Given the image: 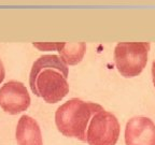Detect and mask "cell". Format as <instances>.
Masks as SVG:
<instances>
[{
	"label": "cell",
	"instance_id": "6da1fadb",
	"mask_svg": "<svg viewBox=\"0 0 155 145\" xmlns=\"http://www.w3.org/2000/svg\"><path fill=\"white\" fill-rule=\"evenodd\" d=\"M69 70L57 55H43L32 63L29 86L37 97L48 103H57L69 94Z\"/></svg>",
	"mask_w": 155,
	"mask_h": 145
},
{
	"label": "cell",
	"instance_id": "8992f818",
	"mask_svg": "<svg viewBox=\"0 0 155 145\" xmlns=\"http://www.w3.org/2000/svg\"><path fill=\"white\" fill-rule=\"evenodd\" d=\"M126 145H155V125L149 117L135 116L125 127Z\"/></svg>",
	"mask_w": 155,
	"mask_h": 145
},
{
	"label": "cell",
	"instance_id": "52a82bcc",
	"mask_svg": "<svg viewBox=\"0 0 155 145\" xmlns=\"http://www.w3.org/2000/svg\"><path fill=\"white\" fill-rule=\"evenodd\" d=\"M15 138L18 145H43L40 126L29 115H23L18 119Z\"/></svg>",
	"mask_w": 155,
	"mask_h": 145
},
{
	"label": "cell",
	"instance_id": "30bf717a",
	"mask_svg": "<svg viewBox=\"0 0 155 145\" xmlns=\"http://www.w3.org/2000/svg\"><path fill=\"white\" fill-rule=\"evenodd\" d=\"M5 66H3L2 60L0 59V84L5 80Z\"/></svg>",
	"mask_w": 155,
	"mask_h": 145
},
{
	"label": "cell",
	"instance_id": "9c48e42d",
	"mask_svg": "<svg viewBox=\"0 0 155 145\" xmlns=\"http://www.w3.org/2000/svg\"><path fill=\"white\" fill-rule=\"evenodd\" d=\"M32 45L39 48L40 51H57L59 42L58 43H35L34 42Z\"/></svg>",
	"mask_w": 155,
	"mask_h": 145
},
{
	"label": "cell",
	"instance_id": "ba28073f",
	"mask_svg": "<svg viewBox=\"0 0 155 145\" xmlns=\"http://www.w3.org/2000/svg\"><path fill=\"white\" fill-rule=\"evenodd\" d=\"M57 52L61 55V59L66 65H78L84 57V54L86 52V44L84 42H79V43L59 42Z\"/></svg>",
	"mask_w": 155,
	"mask_h": 145
},
{
	"label": "cell",
	"instance_id": "277c9868",
	"mask_svg": "<svg viewBox=\"0 0 155 145\" xmlns=\"http://www.w3.org/2000/svg\"><path fill=\"white\" fill-rule=\"evenodd\" d=\"M120 123L115 115L102 110L91 119L86 131L88 145H115L120 137Z\"/></svg>",
	"mask_w": 155,
	"mask_h": 145
},
{
	"label": "cell",
	"instance_id": "7a4b0ae2",
	"mask_svg": "<svg viewBox=\"0 0 155 145\" xmlns=\"http://www.w3.org/2000/svg\"><path fill=\"white\" fill-rule=\"evenodd\" d=\"M102 110L104 109L99 104L72 98L56 111V127L65 137L86 142V131L91 119L97 112Z\"/></svg>",
	"mask_w": 155,
	"mask_h": 145
},
{
	"label": "cell",
	"instance_id": "8fae6325",
	"mask_svg": "<svg viewBox=\"0 0 155 145\" xmlns=\"http://www.w3.org/2000/svg\"><path fill=\"white\" fill-rule=\"evenodd\" d=\"M151 72H152L153 85H154V87H155V60H153V63H152V69H151Z\"/></svg>",
	"mask_w": 155,
	"mask_h": 145
},
{
	"label": "cell",
	"instance_id": "3957f363",
	"mask_svg": "<svg viewBox=\"0 0 155 145\" xmlns=\"http://www.w3.org/2000/svg\"><path fill=\"white\" fill-rule=\"evenodd\" d=\"M149 42H120L114 48V63L122 76H138L148 63Z\"/></svg>",
	"mask_w": 155,
	"mask_h": 145
},
{
	"label": "cell",
	"instance_id": "5b68a950",
	"mask_svg": "<svg viewBox=\"0 0 155 145\" xmlns=\"http://www.w3.org/2000/svg\"><path fill=\"white\" fill-rule=\"evenodd\" d=\"M30 96L26 86L18 81H9L0 88V106L11 115L26 111L30 105Z\"/></svg>",
	"mask_w": 155,
	"mask_h": 145
}]
</instances>
